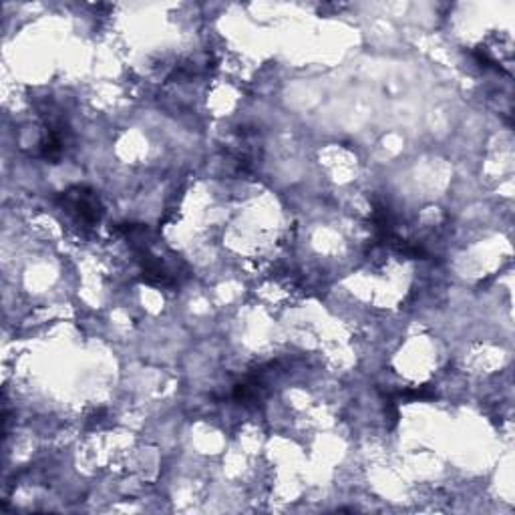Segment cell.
I'll list each match as a JSON object with an SVG mask.
<instances>
[{
  "mask_svg": "<svg viewBox=\"0 0 515 515\" xmlns=\"http://www.w3.org/2000/svg\"><path fill=\"white\" fill-rule=\"evenodd\" d=\"M61 208L71 214L83 226H97L103 218V206L99 196L83 186H75L61 194L59 198Z\"/></svg>",
  "mask_w": 515,
  "mask_h": 515,
  "instance_id": "1",
  "label": "cell"
}]
</instances>
